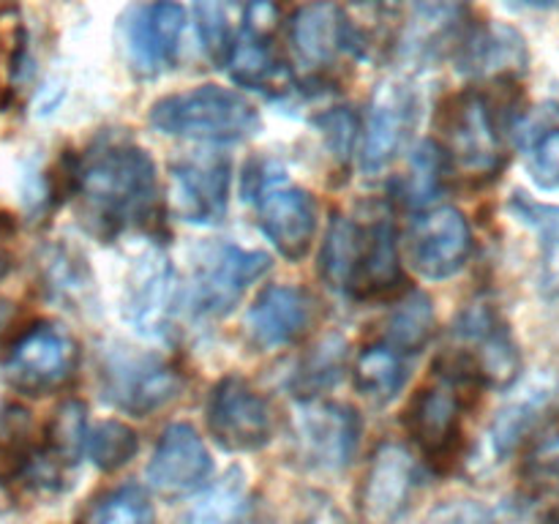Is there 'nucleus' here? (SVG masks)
Wrapping results in <instances>:
<instances>
[{
	"mask_svg": "<svg viewBox=\"0 0 559 524\" xmlns=\"http://www.w3.org/2000/svg\"><path fill=\"white\" fill-rule=\"evenodd\" d=\"M82 213L98 235L145 224L156 202V164L131 140H102L74 169Z\"/></svg>",
	"mask_w": 559,
	"mask_h": 524,
	"instance_id": "nucleus-1",
	"label": "nucleus"
},
{
	"mask_svg": "<svg viewBox=\"0 0 559 524\" xmlns=\"http://www.w3.org/2000/svg\"><path fill=\"white\" fill-rule=\"evenodd\" d=\"M147 123L158 134L216 145L251 140L262 129L254 104L222 85H200L158 98L147 112Z\"/></svg>",
	"mask_w": 559,
	"mask_h": 524,
	"instance_id": "nucleus-2",
	"label": "nucleus"
},
{
	"mask_svg": "<svg viewBox=\"0 0 559 524\" xmlns=\"http://www.w3.org/2000/svg\"><path fill=\"white\" fill-rule=\"evenodd\" d=\"M462 347L448 355V366L440 364V377L459 385H484L506 391L522 374V353L511 327L500 311L489 303L469 306L456 325Z\"/></svg>",
	"mask_w": 559,
	"mask_h": 524,
	"instance_id": "nucleus-3",
	"label": "nucleus"
},
{
	"mask_svg": "<svg viewBox=\"0 0 559 524\" xmlns=\"http://www.w3.org/2000/svg\"><path fill=\"white\" fill-rule=\"evenodd\" d=\"M293 440L304 467L336 475L358 451L360 418L349 404L306 398L293 415Z\"/></svg>",
	"mask_w": 559,
	"mask_h": 524,
	"instance_id": "nucleus-4",
	"label": "nucleus"
},
{
	"mask_svg": "<svg viewBox=\"0 0 559 524\" xmlns=\"http://www.w3.org/2000/svg\"><path fill=\"white\" fill-rule=\"evenodd\" d=\"M186 25L189 14L178 0H151L126 11L120 20V41L129 69L142 80L173 69Z\"/></svg>",
	"mask_w": 559,
	"mask_h": 524,
	"instance_id": "nucleus-5",
	"label": "nucleus"
},
{
	"mask_svg": "<svg viewBox=\"0 0 559 524\" xmlns=\"http://www.w3.org/2000/svg\"><path fill=\"white\" fill-rule=\"evenodd\" d=\"M442 129H445L448 140V162L462 167L467 175L491 178L506 167L500 123H497V115L486 96L469 91L451 98Z\"/></svg>",
	"mask_w": 559,
	"mask_h": 524,
	"instance_id": "nucleus-6",
	"label": "nucleus"
},
{
	"mask_svg": "<svg viewBox=\"0 0 559 524\" xmlns=\"http://www.w3.org/2000/svg\"><path fill=\"white\" fill-rule=\"evenodd\" d=\"M207 429L224 451H262L273 440V409L246 377H222L207 398Z\"/></svg>",
	"mask_w": 559,
	"mask_h": 524,
	"instance_id": "nucleus-7",
	"label": "nucleus"
},
{
	"mask_svg": "<svg viewBox=\"0 0 559 524\" xmlns=\"http://www.w3.org/2000/svg\"><path fill=\"white\" fill-rule=\"evenodd\" d=\"M271 257L265 251L240 249L233 243H216L202 254L197 276L191 282V311L205 320L227 317L240 295L271 271Z\"/></svg>",
	"mask_w": 559,
	"mask_h": 524,
	"instance_id": "nucleus-8",
	"label": "nucleus"
},
{
	"mask_svg": "<svg viewBox=\"0 0 559 524\" xmlns=\"http://www.w3.org/2000/svg\"><path fill=\"white\" fill-rule=\"evenodd\" d=\"M76 360L80 353L74 338L63 327L41 322L16 338L3 364V374L14 391L44 396L63 388L74 377Z\"/></svg>",
	"mask_w": 559,
	"mask_h": 524,
	"instance_id": "nucleus-9",
	"label": "nucleus"
},
{
	"mask_svg": "<svg viewBox=\"0 0 559 524\" xmlns=\"http://www.w3.org/2000/svg\"><path fill=\"white\" fill-rule=\"evenodd\" d=\"M104 396L131 415H147L173 402L183 388L178 371L156 355L115 349L102 364Z\"/></svg>",
	"mask_w": 559,
	"mask_h": 524,
	"instance_id": "nucleus-10",
	"label": "nucleus"
},
{
	"mask_svg": "<svg viewBox=\"0 0 559 524\" xmlns=\"http://www.w3.org/2000/svg\"><path fill=\"white\" fill-rule=\"evenodd\" d=\"M409 262L431 282H442L462 271L473 254V229L459 207L442 205L420 213L409 227Z\"/></svg>",
	"mask_w": 559,
	"mask_h": 524,
	"instance_id": "nucleus-11",
	"label": "nucleus"
},
{
	"mask_svg": "<svg viewBox=\"0 0 559 524\" xmlns=\"http://www.w3.org/2000/svg\"><path fill=\"white\" fill-rule=\"evenodd\" d=\"M257 222L278 254L300 262L309 254L317 235V207L309 191L289 186L282 175L260 180L257 189Z\"/></svg>",
	"mask_w": 559,
	"mask_h": 524,
	"instance_id": "nucleus-12",
	"label": "nucleus"
},
{
	"mask_svg": "<svg viewBox=\"0 0 559 524\" xmlns=\"http://www.w3.org/2000/svg\"><path fill=\"white\" fill-rule=\"evenodd\" d=\"M418 123V96L402 80H388L377 87L369 107L360 164L366 175H380L396 162L407 147L409 134Z\"/></svg>",
	"mask_w": 559,
	"mask_h": 524,
	"instance_id": "nucleus-13",
	"label": "nucleus"
},
{
	"mask_svg": "<svg viewBox=\"0 0 559 524\" xmlns=\"http://www.w3.org/2000/svg\"><path fill=\"white\" fill-rule=\"evenodd\" d=\"M418 486V467L407 448L385 442L371 456L358 491L360 519L366 524H396L407 513Z\"/></svg>",
	"mask_w": 559,
	"mask_h": 524,
	"instance_id": "nucleus-14",
	"label": "nucleus"
},
{
	"mask_svg": "<svg viewBox=\"0 0 559 524\" xmlns=\"http://www.w3.org/2000/svg\"><path fill=\"white\" fill-rule=\"evenodd\" d=\"M211 453L189 424H173L164 429L145 469L147 486L167 500L200 491L211 478Z\"/></svg>",
	"mask_w": 559,
	"mask_h": 524,
	"instance_id": "nucleus-15",
	"label": "nucleus"
},
{
	"mask_svg": "<svg viewBox=\"0 0 559 524\" xmlns=\"http://www.w3.org/2000/svg\"><path fill=\"white\" fill-rule=\"evenodd\" d=\"M233 167L227 156L200 153L173 164V200L180 218L191 224H218L227 216Z\"/></svg>",
	"mask_w": 559,
	"mask_h": 524,
	"instance_id": "nucleus-16",
	"label": "nucleus"
},
{
	"mask_svg": "<svg viewBox=\"0 0 559 524\" xmlns=\"http://www.w3.org/2000/svg\"><path fill=\"white\" fill-rule=\"evenodd\" d=\"M353 47L347 14L336 0H309L289 20V49L304 69H333Z\"/></svg>",
	"mask_w": 559,
	"mask_h": 524,
	"instance_id": "nucleus-17",
	"label": "nucleus"
},
{
	"mask_svg": "<svg viewBox=\"0 0 559 524\" xmlns=\"http://www.w3.org/2000/svg\"><path fill=\"white\" fill-rule=\"evenodd\" d=\"M175 271L164 251H145L126 276L123 320L142 336H164L173 317Z\"/></svg>",
	"mask_w": 559,
	"mask_h": 524,
	"instance_id": "nucleus-18",
	"label": "nucleus"
},
{
	"mask_svg": "<svg viewBox=\"0 0 559 524\" xmlns=\"http://www.w3.org/2000/svg\"><path fill=\"white\" fill-rule=\"evenodd\" d=\"M459 413H462V396L451 382L442 380V385L415 393L404 409V429L424 448L431 462H445L456 453L462 437Z\"/></svg>",
	"mask_w": 559,
	"mask_h": 524,
	"instance_id": "nucleus-19",
	"label": "nucleus"
},
{
	"mask_svg": "<svg viewBox=\"0 0 559 524\" xmlns=\"http://www.w3.org/2000/svg\"><path fill=\"white\" fill-rule=\"evenodd\" d=\"M459 71L478 80L511 82L527 74V41L508 25H480L464 33L456 52Z\"/></svg>",
	"mask_w": 559,
	"mask_h": 524,
	"instance_id": "nucleus-20",
	"label": "nucleus"
},
{
	"mask_svg": "<svg viewBox=\"0 0 559 524\" xmlns=\"http://www.w3.org/2000/svg\"><path fill=\"white\" fill-rule=\"evenodd\" d=\"M311 322V300L300 287L273 284L262 289L260 298L246 314V333L260 349H278L300 338Z\"/></svg>",
	"mask_w": 559,
	"mask_h": 524,
	"instance_id": "nucleus-21",
	"label": "nucleus"
},
{
	"mask_svg": "<svg viewBox=\"0 0 559 524\" xmlns=\"http://www.w3.org/2000/svg\"><path fill=\"white\" fill-rule=\"evenodd\" d=\"M469 0H409L399 49L407 60H435L451 41L464 38Z\"/></svg>",
	"mask_w": 559,
	"mask_h": 524,
	"instance_id": "nucleus-22",
	"label": "nucleus"
},
{
	"mask_svg": "<svg viewBox=\"0 0 559 524\" xmlns=\"http://www.w3.org/2000/svg\"><path fill=\"white\" fill-rule=\"evenodd\" d=\"M557 402V385L555 382H535L527 391L519 393L516 398L506 404L500 413L495 415L489 429L491 451L497 458H506L522 445L524 440L538 431V426L544 424L546 413L555 407Z\"/></svg>",
	"mask_w": 559,
	"mask_h": 524,
	"instance_id": "nucleus-23",
	"label": "nucleus"
},
{
	"mask_svg": "<svg viewBox=\"0 0 559 524\" xmlns=\"http://www.w3.org/2000/svg\"><path fill=\"white\" fill-rule=\"evenodd\" d=\"M229 76L238 85L260 91L271 98H282L293 91V74L287 66L276 60L271 49V38L254 36L249 31H240L227 55Z\"/></svg>",
	"mask_w": 559,
	"mask_h": 524,
	"instance_id": "nucleus-24",
	"label": "nucleus"
},
{
	"mask_svg": "<svg viewBox=\"0 0 559 524\" xmlns=\"http://www.w3.org/2000/svg\"><path fill=\"white\" fill-rule=\"evenodd\" d=\"M402 284V262H399L396 233L391 218H380L366 229L364 254L349 295L360 300L391 295Z\"/></svg>",
	"mask_w": 559,
	"mask_h": 524,
	"instance_id": "nucleus-25",
	"label": "nucleus"
},
{
	"mask_svg": "<svg viewBox=\"0 0 559 524\" xmlns=\"http://www.w3.org/2000/svg\"><path fill=\"white\" fill-rule=\"evenodd\" d=\"M513 216L538 235V289L546 300H559V205L538 202L516 191L508 202Z\"/></svg>",
	"mask_w": 559,
	"mask_h": 524,
	"instance_id": "nucleus-26",
	"label": "nucleus"
},
{
	"mask_svg": "<svg viewBox=\"0 0 559 524\" xmlns=\"http://www.w3.org/2000/svg\"><path fill=\"white\" fill-rule=\"evenodd\" d=\"M251 508L249 478L243 469L233 467L180 513L178 524H249Z\"/></svg>",
	"mask_w": 559,
	"mask_h": 524,
	"instance_id": "nucleus-27",
	"label": "nucleus"
},
{
	"mask_svg": "<svg viewBox=\"0 0 559 524\" xmlns=\"http://www.w3.org/2000/svg\"><path fill=\"white\" fill-rule=\"evenodd\" d=\"M364 238L366 229H360L353 218L333 216L320 251V278L328 289L349 295L364 254Z\"/></svg>",
	"mask_w": 559,
	"mask_h": 524,
	"instance_id": "nucleus-28",
	"label": "nucleus"
},
{
	"mask_svg": "<svg viewBox=\"0 0 559 524\" xmlns=\"http://www.w3.org/2000/svg\"><path fill=\"white\" fill-rule=\"evenodd\" d=\"M527 172L544 191L559 189V104L540 107L524 129Z\"/></svg>",
	"mask_w": 559,
	"mask_h": 524,
	"instance_id": "nucleus-29",
	"label": "nucleus"
},
{
	"mask_svg": "<svg viewBox=\"0 0 559 524\" xmlns=\"http://www.w3.org/2000/svg\"><path fill=\"white\" fill-rule=\"evenodd\" d=\"M355 385L366 398L377 404L393 402L407 385L404 355L388 344H371L358 355L355 364Z\"/></svg>",
	"mask_w": 559,
	"mask_h": 524,
	"instance_id": "nucleus-30",
	"label": "nucleus"
},
{
	"mask_svg": "<svg viewBox=\"0 0 559 524\" xmlns=\"http://www.w3.org/2000/svg\"><path fill=\"white\" fill-rule=\"evenodd\" d=\"M435 336V303L426 293H407L388 317L385 344L402 355H418Z\"/></svg>",
	"mask_w": 559,
	"mask_h": 524,
	"instance_id": "nucleus-31",
	"label": "nucleus"
},
{
	"mask_svg": "<svg viewBox=\"0 0 559 524\" xmlns=\"http://www.w3.org/2000/svg\"><path fill=\"white\" fill-rule=\"evenodd\" d=\"M44 282L52 298L69 303V309H85L93 300V276L85 257L69 246H52L44 257Z\"/></svg>",
	"mask_w": 559,
	"mask_h": 524,
	"instance_id": "nucleus-32",
	"label": "nucleus"
},
{
	"mask_svg": "<svg viewBox=\"0 0 559 524\" xmlns=\"http://www.w3.org/2000/svg\"><path fill=\"white\" fill-rule=\"evenodd\" d=\"M344 364H347V342L342 336L322 338L317 347L304 355L293 374V391L298 393L300 402L306 398H320L328 388L336 385L342 377Z\"/></svg>",
	"mask_w": 559,
	"mask_h": 524,
	"instance_id": "nucleus-33",
	"label": "nucleus"
},
{
	"mask_svg": "<svg viewBox=\"0 0 559 524\" xmlns=\"http://www.w3.org/2000/svg\"><path fill=\"white\" fill-rule=\"evenodd\" d=\"M153 502L142 486L126 484L107 491L82 511L76 524H153Z\"/></svg>",
	"mask_w": 559,
	"mask_h": 524,
	"instance_id": "nucleus-34",
	"label": "nucleus"
},
{
	"mask_svg": "<svg viewBox=\"0 0 559 524\" xmlns=\"http://www.w3.org/2000/svg\"><path fill=\"white\" fill-rule=\"evenodd\" d=\"M85 404L82 402H63L55 409L52 420L47 426V442H44V456L58 462L60 467H69L85 451Z\"/></svg>",
	"mask_w": 559,
	"mask_h": 524,
	"instance_id": "nucleus-35",
	"label": "nucleus"
},
{
	"mask_svg": "<svg viewBox=\"0 0 559 524\" xmlns=\"http://www.w3.org/2000/svg\"><path fill=\"white\" fill-rule=\"evenodd\" d=\"M136 451H140L136 431L123 420H104V424L93 426L85 437V453L104 473H112V469L129 464Z\"/></svg>",
	"mask_w": 559,
	"mask_h": 524,
	"instance_id": "nucleus-36",
	"label": "nucleus"
},
{
	"mask_svg": "<svg viewBox=\"0 0 559 524\" xmlns=\"http://www.w3.org/2000/svg\"><path fill=\"white\" fill-rule=\"evenodd\" d=\"M448 153L435 142H424L409 158V175L404 183V196L409 205H426L442 191L448 178Z\"/></svg>",
	"mask_w": 559,
	"mask_h": 524,
	"instance_id": "nucleus-37",
	"label": "nucleus"
},
{
	"mask_svg": "<svg viewBox=\"0 0 559 524\" xmlns=\"http://www.w3.org/2000/svg\"><path fill=\"white\" fill-rule=\"evenodd\" d=\"M522 473L535 489H551L559 484V429H546L535 437Z\"/></svg>",
	"mask_w": 559,
	"mask_h": 524,
	"instance_id": "nucleus-38",
	"label": "nucleus"
},
{
	"mask_svg": "<svg viewBox=\"0 0 559 524\" xmlns=\"http://www.w3.org/2000/svg\"><path fill=\"white\" fill-rule=\"evenodd\" d=\"M194 16L207 55H211L213 60H218V63H227L233 36H229V25L227 16H224L222 0H194Z\"/></svg>",
	"mask_w": 559,
	"mask_h": 524,
	"instance_id": "nucleus-39",
	"label": "nucleus"
},
{
	"mask_svg": "<svg viewBox=\"0 0 559 524\" xmlns=\"http://www.w3.org/2000/svg\"><path fill=\"white\" fill-rule=\"evenodd\" d=\"M314 126L320 129L322 140H325L328 151L338 158V162H347L349 153H353L355 140H358V118H355L349 109H328L320 118H314Z\"/></svg>",
	"mask_w": 559,
	"mask_h": 524,
	"instance_id": "nucleus-40",
	"label": "nucleus"
},
{
	"mask_svg": "<svg viewBox=\"0 0 559 524\" xmlns=\"http://www.w3.org/2000/svg\"><path fill=\"white\" fill-rule=\"evenodd\" d=\"M424 524H495L489 508L475 500H445L426 513Z\"/></svg>",
	"mask_w": 559,
	"mask_h": 524,
	"instance_id": "nucleus-41",
	"label": "nucleus"
},
{
	"mask_svg": "<svg viewBox=\"0 0 559 524\" xmlns=\"http://www.w3.org/2000/svg\"><path fill=\"white\" fill-rule=\"evenodd\" d=\"M513 11H549L557 9L559 0H502Z\"/></svg>",
	"mask_w": 559,
	"mask_h": 524,
	"instance_id": "nucleus-42",
	"label": "nucleus"
},
{
	"mask_svg": "<svg viewBox=\"0 0 559 524\" xmlns=\"http://www.w3.org/2000/svg\"><path fill=\"white\" fill-rule=\"evenodd\" d=\"M306 524H347V522H342L333 511H317Z\"/></svg>",
	"mask_w": 559,
	"mask_h": 524,
	"instance_id": "nucleus-43",
	"label": "nucleus"
},
{
	"mask_svg": "<svg viewBox=\"0 0 559 524\" xmlns=\"http://www.w3.org/2000/svg\"><path fill=\"white\" fill-rule=\"evenodd\" d=\"M9 317H11V303L5 298H0V331H3V327H5Z\"/></svg>",
	"mask_w": 559,
	"mask_h": 524,
	"instance_id": "nucleus-44",
	"label": "nucleus"
},
{
	"mask_svg": "<svg viewBox=\"0 0 559 524\" xmlns=\"http://www.w3.org/2000/svg\"><path fill=\"white\" fill-rule=\"evenodd\" d=\"M9 267H11V257L5 254V251H0V278H3L5 273H9Z\"/></svg>",
	"mask_w": 559,
	"mask_h": 524,
	"instance_id": "nucleus-45",
	"label": "nucleus"
}]
</instances>
